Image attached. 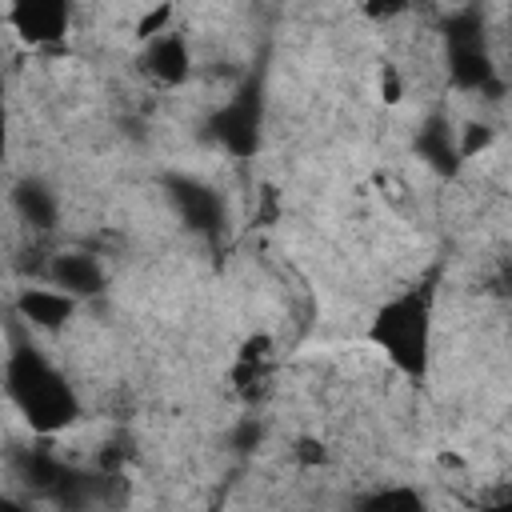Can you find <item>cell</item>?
Listing matches in <instances>:
<instances>
[{
	"instance_id": "cell-1",
	"label": "cell",
	"mask_w": 512,
	"mask_h": 512,
	"mask_svg": "<svg viewBox=\"0 0 512 512\" xmlns=\"http://www.w3.org/2000/svg\"><path fill=\"white\" fill-rule=\"evenodd\" d=\"M4 380H8V396L12 404L24 412V420L36 432H56L68 428L80 416V400L76 392L64 384V376L36 352V348H16L4 364Z\"/></svg>"
},
{
	"instance_id": "cell-2",
	"label": "cell",
	"mask_w": 512,
	"mask_h": 512,
	"mask_svg": "<svg viewBox=\"0 0 512 512\" xmlns=\"http://www.w3.org/2000/svg\"><path fill=\"white\" fill-rule=\"evenodd\" d=\"M428 340H432V296H428V288H408V292L392 296L372 320V344L384 348V356L408 376H424Z\"/></svg>"
},
{
	"instance_id": "cell-3",
	"label": "cell",
	"mask_w": 512,
	"mask_h": 512,
	"mask_svg": "<svg viewBox=\"0 0 512 512\" xmlns=\"http://www.w3.org/2000/svg\"><path fill=\"white\" fill-rule=\"evenodd\" d=\"M444 44H448V80L460 92H480L488 100L504 92V80L496 76V64L484 48V20L476 8H460L444 20Z\"/></svg>"
},
{
	"instance_id": "cell-4",
	"label": "cell",
	"mask_w": 512,
	"mask_h": 512,
	"mask_svg": "<svg viewBox=\"0 0 512 512\" xmlns=\"http://www.w3.org/2000/svg\"><path fill=\"white\" fill-rule=\"evenodd\" d=\"M212 136L232 152V156H252L260 148V84L248 80L216 116H212Z\"/></svg>"
},
{
	"instance_id": "cell-5",
	"label": "cell",
	"mask_w": 512,
	"mask_h": 512,
	"mask_svg": "<svg viewBox=\"0 0 512 512\" xmlns=\"http://www.w3.org/2000/svg\"><path fill=\"white\" fill-rule=\"evenodd\" d=\"M168 196L176 204V212L184 216V224L200 236H220V220H224V204L212 188L188 180V176H168Z\"/></svg>"
},
{
	"instance_id": "cell-6",
	"label": "cell",
	"mask_w": 512,
	"mask_h": 512,
	"mask_svg": "<svg viewBox=\"0 0 512 512\" xmlns=\"http://www.w3.org/2000/svg\"><path fill=\"white\" fill-rule=\"evenodd\" d=\"M8 24L32 44H52L68 32V8L60 0H24L8 12Z\"/></svg>"
},
{
	"instance_id": "cell-7",
	"label": "cell",
	"mask_w": 512,
	"mask_h": 512,
	"mask_svg": "<svg viewBox=\"0 0 512 512\" xmlns=\"http://www.w3.org/2000/svg\"><path fill=\"white\" fill-rule=\"evenodd\" d=\"M144 76L152 80V84H164V88H172V84H184L188 80V72H192V60H188V44H184V36L180 32H164V36H156V40H148V48H144Z\"/></svg>"
},
{
	"instance_id": "cell-8",
	"label": "cell",
	"mask_w": 512,
	"mask_h": 512,
	"mask_svg": "<svg viewBox=\"0 0 512 512\" xmlns=\"http://www.w3.org/2000/svg\"><path fill=\"white\" fill-rule=\"evenodd\" d=\"M268 376H272V340L260 332V336H248L244 348L236 352L232 384H236V392L244 400H256L268 388Z\"/></svg>"
},
{
	"instance_id": "cell-9",
	"label": "cell",
	"mask_w": 512,
	"mask_h": 512,
	"mask_svg": "<svg viewBox=\"0 0 512 512\" xmlns=\"http://www.w3.org/2000/svg\"><path fill=\"white\" fill-rule=\"evenodd\" d=\"M16 312L20 320H28L32 328H64L76 312V300L68 292H52V288H24L16 296Z\"/></svg>"
},
{
	"instance_id": "cell-10",
	"label": "cell",
	"mask_w": 512,
	"mask_h": 512,
	"mask_svg": "<svg viewBox=\"0 0 512 512\" xmlns=\"http://www.w3.org/2000/svg\"><path fill=\"white\" fill-rule=\"evenodd\" d=\"M48 276L56 280V288H64L72 300L76 296H92L104 288V268L84 256V252H60L48 260Z\"/></svg>"
},
{
	"instance_id": "cell-11",
	"label": "cell",
	"mask_w": 512,
	"mask_h": 512,
	"mask_svg": "<svg viewBox=\"0 0 512 512\" xmlns=\"http://www.w3.org/2000/svg\"><path fill=\"white\" fill-rule=\"evenodd\" d=\"M416 152L436 168V172H444V176H452L456 168H460V144L452 140V132H448V120H440V116H432V120H424V128L416 132Z\"/></svg>"
},
{
	"instance_id": "cell-12",
	"label": "cell",
	"mask_w": 512,
	"mask_h": 512,
	"mask_svg": "<svg viewBox=\"0 0 512 512\" xmlns=\"http://www.w3.org/2000/svg\"><path fill=\"white\" fill-rule=\"evenodd\" d=\"M12 200H16V212L24 216V224H32V228H40V232H48V228L56 224L60 200H56V192L44 188L40 180H24V184L12 192Z\"/></svg>"
},
{
	"instance_id": "cell-13",
	"label": "cell",
	"mask_w": 512,
	"mask_h": 512,
	"mask_svg": "<svg viewBox=\"0 0 512 512\" xmlns=\"http://www.w3.org/2000/svg\"><path fill=\"white\" fill-rule=\"evenodd\" d=\"M352 512H428V504H424V496H420L416 488H408V484H388V488L364 492V496L352 504Z\"/></svg>"
},
{
	"instance_id": "cell-14",
	"label": "cell",
	"mask_w": 512,
	"mask_h": 512,
	"mask_svg": "<svg viewBox=\"0 0 512 512\" xmlns=\"http://www.w3.org/2000/svg\"><path fill=\"white\" fill-rule=\"evenodd\" d=\"M460 132H464V140H460V156H464V160L492 144V128H488V124H464Z\"/></svg>"
},
{
	"instance_id": "cell-15",
	"label": "cell",
	"mask_w": 512,
	"mask_h": 512,
	"mask_svg": "<svg viewBox=\"0 0 512 512\" xmlns=\"http://www.w3.org/2000/svg\"><path fill=\"white\" fill-rule=\"evenodd\" d=\"M256 444H260V424L248 416V420H240V424L232 428V448H236V452H252Z\"/></svg>"
},
{
	"instance_id": "cell-16",
	"label": "cell",
	"mask_w": 512,
	"mask_h": 512,
	"mask_svg": "<svg viewBox=\"0 0 512 512\" xmlns=\"http://www.w3.org/2000/svg\"><path fill=\"white\" fill-rule=\"evenodd\" d=\"M296 460H300L304 468L324 464V444H320V440H312V436H300V440H296Z\"/></svg>"
},
{
	"instance_id": "cell-17",
	"label": "cell",
	"mask_w": 512,
	"mask_h": 512,
	"mask_svg": "<svg viewBox=\"0 0 512 512\" xmlns=\"http://www.w3.org/2000/svg\"><path fill=\"white\" fill-rule=\"evenodd\" d=\"M380 92H384V100H388V104H396V100H400V76H396V68H392V64H388V68H384V76H380Z\"/></svg>"
},
{
	"instance_id": "cell-18",
	"label": "cell",
	"mask_w": 512,
	"mask_h": 512,
	"mask_svg": "<svg viewBox=\"0 0 512 512\" xmlns=\"http://www.w3.org/2000/svg\"><path fill=\"white\" fill-rule=\"evenodd\" d=\"M0 512H28V508H24L20 500H4V504H0Z\"/></svg>"
},
{
	"instance_id": "cell-19",
	"label": "cell",
	"mask_w": 512,
	"mask_h": 512,
	"mask_svg": "<svg viewBox=\"0 0 512 512\" xmlns=\"http://www.w3.org/2000/svg\"><path fill=\"white\" fill-rule=\"evenodd\" d=\"M488 512H512V500H500V504H488Z\"/></svg>"
}]
</instances>
